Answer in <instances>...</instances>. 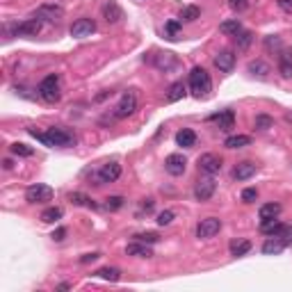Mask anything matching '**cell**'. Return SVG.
<instances>
[{"instance_id":"cell-8","label":"cell","mask_w":292,"mask_h":292,"mask_svg":"<svg viewBox=\"0 0 292 292\" xmlns=\"http://www.w3.org/2000/svg\"><path fill=\"white\" fill-rule=\"evenodd\" d=\"M196 164H199V171L208 173V176H215V173L222 171V157L217 155V153H203L196 160Z\"/></svg>"},{"instance_id":"cell-36","label":"cell","mask_w":292,"mask_h":292,"mask_svg":"<svg viewBox=\"0 0 292 292\" xmlns=\"http://www.w3.org/2000/svg\"><path fill=\"white\" fill-rule=\"evenodd\" d=\"M135 240L137 242H144V244H155V242H160V235L153 231H146V233H137Z\"/></svg>"},{"instance_id":"cell-28","label":"cell","mask_w":292,"mask_h":292,"mask_svg":"<svg viewBox=\"0 0 292 292\" xmlns=\"http://www.w3.org/2000/svg\"><path fill=\"white\" fill-rule=\"evenodd\" d=\"M94 276L103 279V281H110V283H117L121 279V272L117 267H101V270L94 272Z\"/></svg>"},{"instance_id":"cell-30","label":"cell","mask_w":292,"mask_h":292,"mask_svg":"<svg viewBox=\"0 0 292 292\" xmlns=\"http://www.w3.org/2000/svg\"><path fill=\"white\" fill-rule=\"evenodd\" d=\"M62 215H64V210H62V208H57V206L46 208V210L41 212V222L43 224H55V222H60V219H62Z\"/></svg>"},{"instance_id":"cell-41","label":"cell","mask_w":292,"mask_h":292,"mask_svg":"<svg viewBox=\"0 0 292 292\" xmlns=\"http://www.w3.org/2000/svg\"><path fill=\"white\" fill-rule=\"evenodd\" d=\"M228 5H231L235 11H244L247 9V0H228Z\"/></svg>"},{"instance_id":"cell-43","label":"cell","mask_w":292,"mask_h":292,"mask_svg":"<svg viewBox=\"0 0 292 292\" xmlns=\"http://www.w3.org/2000/svg\"><path fill=\"white\" fill-rule=\"evenodd\" d=\"M265 48H281V39H279V37H274V39H267V41H265Z\"/></svg>"},{"instance_id":"cell-7","label":"cell","mask_w":292,"mask_h":292,"mask_svg":"<svg viewBox=\"0 0 292 292\" xmlns=\"http://www.w3.org/2000/svg\"><path fill=\"white\" fill-rule=\"evenodd\" d=\"M219 231H222V219H219V217H206V219H201L199 226H196V238L206 240V238L217 235Z\"/></svg>"},{"instance_id":"cell-42","label":"cell","mask_w":292,"mask_h":292,"mask_svg":"<svg viewBox=\"0 0 292 292\" xmlns=\"http://www.w3.org/2000/svg\"><path fill=\"white\" fill-rule=\"evenodd\" d=\"M180 25H183V21H169V23H167V32L173 37V34L180 30Z\"/></svg>"},{"instance_id":"cell-4","label":"cell","mask_w":292,"mask_h":292,"mask_svg":"<svg viewBox=\"0 0 292 292\" xmlns=\"http://www.w3.org/2000/svg\"><path fill=\"white\" fill-rule=\"evenodd\" d=\"M9 37H37L41 32V18L32 16L27 18L23 23H14V25H7L5 27Z\"/></svg>"},{"instance_id":"cell-40","label":"cell","mask_w":292,"mask_h":292,"mask_svg":"<svg viewBox=\"0 0 292 292\" xmlns=\"http://www.w3.org/2000/svg\"><path fill=\"white\" fill-rule=\"evenodd\" d=\"M256 199H258V189H256V187H247L242 192V201H244V203H254Z\"/></svg>"},{"instance_id":"cell-45","label":"cell","mask_w":292,"mask_h":292,"mask_svg":"<svg viewBox=\"0 0 292 292\" xmlns=\"http://www.w3.org/2000/svg\"><path fill=\"white\" fill-rule=\"evenodd\" d=\"M279 7L283 11H288V14H292V0H279Z\"/></svg>"},{"instance_id":"cell-13","label":"cell","mask_w":292,"mask_h":292,"mask_svg":"<svg viewBox=\"0 0 292 292\" xmlns=\"http://www.w3.org/2000/svg\"><path fill=\"white\" fill-rule=\"evenodd\" d=\"M217 189V183L212 178H201L199 183L194 185V199L196 201H210L212 194Z\"/></svg>"},{"instance_id":"cell-37","label":"cell","mask_w":292,"mask_h":292,"mask_svg":"<svg viewBox=\"0 0 292 292\" xmlns=\"http://www.w3.org/2000/svg\"><path fill=\"white\" fill-rule=\"evenodd\" d=\"M254 126L258 130H270L272 126H274V119H272V117H267V114H258V117H256V121H254Z\"/></svg>"},{"instance_id":"cell-12","label":"cell","mask_w":292,"mask_h":292,"mask_svg":"<svg viewBox=\"0 0 292 292\" xmlns=\"http://www.w3.org/2000/svg\"><path fill=\"white\" fill-rule=\"evenodd\" d=\"M119 176H121V164L119 162H108V164H103V167L98 169L96 180H98V185L114 183V180H119Z\"/></svg>"},{"instance_id":"cell-27","label":"cell","mask_w":292,"mask_h":292,"mask_svg":"<svg viewBox=\"0 0 292 292\" xmlns=\"http://www.w3.org/2000/svg\"><path fill=\"white\" fill-rule=\"evenodd\" d=\"M185 94H187V87H185V82L183 80H176L171 87H169L167 101H169V103H176V101H180Z\"/></svg>"},{"instance_id":"cell-33","label":"cell","mask_w":292,"mask_h":292,"mask_svg":"<svg viewBox=\"0 0 292 292\" xmlns=\"http://www.w3.org/2000/svg\"><path fill=\"white\" fill-rule=\"evenodd\" d=\"M11 153L18 157H32L34 155V148L32 146L23 144V142H16V144H11Z\"/></svg>"},{"instance_id":"cell-2","label":"cell","mask_w":292,"mask_h":292,"mask_svg":"<svg viewBox=\"0 0 292 292\" xmlns=\"http://www.w3.org/2000/svg\"><path fill=\"white\" fill-rule=\"evenodd\" d=\"M189 92L196 98H206L212 92V80L203 66H194L189 71Z\"/></svg>"},{"instance_id":"cell-29","label":"cell","mask_w":292,"mask_h":292,"mask_svg":"<svg viewBox=\"0 0 292 292\" xmlns=\"http://www.w3.org/2000/svg\"><path fill=\"white\" fill-rule=\"evenodd\" d=\"M249 144H251L249 135H231V137H226V142H224L226 148H244V146H249Z\"/></svg>"},{"instance_id":"cell-26","label":"cell","mask_w":292,"mask_h":292,"mask_svg":"<svg viewBox=\"0 0 292 292\" xmlns=\"http://www.w3.org/2000/svg\"><path fill=\"white\" fill-rule=\"evenodd\" d=\"M219 32H222L224 37H238V34L242 32V23H240L238 18H231V21H224L222 25H219Z\"/></svg>"},{"instance_id":"cell-11","label":"cell","mask_w":292,"mask_h":292,"mask_svg":"<svg viewBox=\"0 0 292 292\" xmlns=\"http://www.w3.org/2000/svg\"><path fill=\"white\" fill-rule=\"evenodd\" d=\"M185 169H187V160H185V155H180V153H171V155H167V160H164V171H167L169 176H183Z\"/></svg>"},{"instance_id":"cell-39","label":"cell","mask_w":292,"mask_h":292,"mask_svg":"<svg viewBox=\"0 0 292 292\" xmlns=\"http://www.w3.org/2000/svg\"><path fill=\"white\" fill-rule=\"evenodd\" d=\"M160 226H169V224L173 222V212L171 210H162L160 215H157V219H155Z\"/></svg>"},{"instance_id":"cell-32","label":"cell","mask_w":292,"mask_h":292,"mask_svg":"<svg viewBox=\"0 0 292 292\" xmlns=\"http://www.w3.org/2000/svg\"><path fill=\"white\" fill-rule=\"evenodd\" d=\"M251 251V242L249 240H240V242H233L231 244V256L240 258V256H247Z\"/></svg>"},{"instance_id":"cell-18","label":"cell","mask_w":292,"mask_h":292,"mask_svg":"<svg viewBox=\"0 0 292 292\" xmlns=\"http://www.w3.org/2000/svg\"><path fill=\"white\" fill-rule=\"evenodd\" d=\"M103 16L108 23H119L121 18H124V9H121L114 0H108V2L103 5Z\"/></svg>"},{"instance_id":"cell-20","label":"cell","mask_w":292,"mask_h":292,"mask_svg":"<svg viewBox=\"0 0 292 292\" xmlns=\"http://www.w3.org/2000/svg\"><path fill=\"white\" fill-rule=\"evenodd\" d=\"M279 71L283 78H292V48H283L279 55Z\"/></svg>"},{"instance_id":"cell-16","label":"cell","mask_w":292,"mask_h":292,"mask_svg":"<svg viewBox=\"0 0 292 292\" xmlns=\"http://www.w3.org/2000/svg\"><path fill=\"white\" fill-rule=\"evenodd\" d=\"M153 64H155L160 71L169 73V71H173L176 66H178V60H176V55L173 53H157L155 57H153Z\"/></svg>"},{"instance_id":"cell-10","label":"cell","mask_w":292,"mask_h":292,"mask_svg":"<svg viewBox=\"0 0 292 292\" xmlns=\"http://www.w3.org/2000/svg\"><path fill=\"white\" fill-rule=\"evenodd\" d=\"M71 37H78V39H85V37H92L94 32H96V23L92 21V18H78V21H73V25L69 27Z\"/></svg>"},{"instance_id":"cell-46","label":"cell","mask_w":292,"mask_h":292,"mask_svg":"<svg viewBox=\"0 0 292 292\" xmlns=\"http://www.w3.org/2000/svg\"><path fill=\"white\" fill-rule=\"evenodd\" d=\"M64 235H66V228H57V231L53 233V240H57V242H60V240H64Z\"/></svg>"},{"instance_id":"cell-25","label":"cell","mask_w":292,"mask_h":292,"mask_svg":"<svg viewBox=\"0 0 292 292\" xmlns=\"http://www.w3.org/2000/svg\"><path fill=\"white\" fill-rule=\"evenodd\" d=\"M281 203H274V201H272V203H265V206L260 208L258 210V217L260 219H263V222H267V219H276V217L281 215Z\"/></svg>"},{"instance_id":"cell-21","label":"cell","mask_w":292,"mask_h":292,"mask_svg":"<svg viewBox=\"0 0 292 292\" xmlns=\"http://www.w3.org/2000/svg\"><path fill=\"white\" fill-rule=\"evenodd\" d=\"M126 254L133 256V258H151L153 251H151V247L144 242H133L126 247Z\"/></svg>"},{"instance_id":"cell-14","label":"cell","mask_w":292,"mask_h":292,"mask_svg":"<svg viewBox=\"0 0 292 292\" xmlns=\"http://www.w3.org/2000/svg\"><path fill=\"white\" fill-rule=\"evenodd\" d=\"M215 66L222 73H231L235 69V55H233V50H219L215 55Z\"/></svg>"},{"instance_id":"cell-48","label":"cell","mask_w":292,"mask_h":292,"mask_svg":"<svg viewBox=\"0 0 292 292\" xmlns=\"http://www.w3.org/2000/svg\"><path fill=\"white\" fill-rule=\"evenodd\" d=\"M57 290H71V283H60V286H57Z\"/></svg>"},{"instance_id":"cell-35","label":"cell","mask_w":292,"mask_h":292,"mask_svg":"<svg viewBox=\"0 0 292 292\" xmlns=\"http://www.w3.org/2000/svg\"><path fill=\"white\" fill-rule=\"evenodd\" d=\"M251 41H254V34L249 32V30H242V32L235 37V43H238V50H247L251 46Z\"/></svg>"},{"instance_id":"cell-9","label":"cell","mask_w":292,"mask_h":292,"mask_svg":"<svg viewBox=\"0 0 292 292\" xmlns=\"http://www.w3.org/2000/svg\"><path fill=\"white\" fill-rule=\"evenodd\" d=\"M32 16L41 18V21H57V18L64 16V7L57 5V2H46V5L37 7V11H34Z\"/></svg>"},{"instance_id":"cell-44","label":"cell","mask_w":292,"mask_h":292,"mask_svg":"<svg viewBox=\"0 0 292 292\" xmlns=\"http://www.w3.org/2000/svg\"><path fill=\"white\" fill-rule=\"evenodd\" d=\"M98 258H101V254H85L80 258V263L82 265H87V263H94V260H98Z\"/></svg>"},{"instance_id":"cell-49","label":"cell","mask_w":292,"mask_h":292,"mask_svg":"<svg viewBox=\"0 0 292 292\" xmlns=\"http://www.w3.org/2000/svg\"><path fill=\"white\" fill-rule=\"evenodd\" d=\"M2 167H5V169H11V167H14V162H11V160H2Z\"/></svg>"},{"instance_id":"cell-34","label":"cell","mask_w":292,"mask_h":292,"mask_svg":"<svg viewBox=\"0 0 292 292\" xmlns=\"http://www.w3.org/2000/svg\"><path fill=\"white\" fill-rule=\"evenodd\" d=\"M199 16H201V9L196 5H187V7H183V11H180V21H187V23L196 21Z\"/></svg>"},{"instance_id":"cell-19","label":"cell","mask_w":292,"mask_h":292,"mask_svg":"<svg viewBox=\"0 0 292 292\" xmlns=\"http://www.w3.org/2000/svg\"><path fill=\"white\" fill-rule=\"evenodd\" d=\"M286 247H288L286 240L279 238V235H274V238H270L265 244H263V254L265 256H276V254H281Z\"/></svg>"},{"instance_id":"cell-6","label":"cell","mask_w":292,"mask_h":292,"mask_svg":"<svg viewBox=\"0 0 292 292\" xmlns=\"http://www.w3.org/2000/svg\"><path fill=\"white\" fill-rule=\"evenodd\" d=\"M135 110H137V96L133 92H126L121 96V101L117 103V108H114V119H126L130 114H135Z\"/></svg>"},{"instance_id":"cell-31","label":"cell","mask_w":292,"mask_h":292,"mask_svg":"<svg viewBox=\"0 0 292 292\" xmlns=\"http://www.w3.org/2000/svg\"><path fill=\"white\" fill-rule=\"evenodd\" d=\"M247 71H249L251 76L265 78L267 73H270V64H265V62H263V60H256V62H249V66H247Z\"/></svg>"},{"instance_id":"cell-3","label":"cell","mask_w":292,"mask_h":292,"mask_svg":"<svg viewBox=\"0 0 292 292\" xmlns=\"http://www.w3.org/2000/svg\"><path fill=\"white\" fill-rule=\"evenodd\" d=\"M37 94H39V98H41V101H46V103H60V98H62L60 78L55 76V73L46 76L41 82H39Z\"/></svg>"},{"instance_id":"cell-1","label":"cell","mask_w":292,"mask_h":292,"mask_svg":"<svg viewBox=\"0 0 292 292\" xmlns=\"http://www.w3.org/2000/svg\"><path fill=\"white\" fill-rule=\"evenodd\" d=\"M34 140H39L43 146H57V148H69V146H76V135L69 133L64 128H48L46 133H39V130L30 128L27 130Z\"/></svg>"},{"instance_id":"cell-22","label":"cell","mask_w":292,"mask_h":292,"mask_svg":"<svg viewBox=\"0 0 292 292\" xmlns=\"http://www.w3.org/2000/svg\"><path fill=\"white\" fill-rule=\"evenodd\" d=\"M260 231L265 233V235H270V238H274V235L281 238L283 231H286V224H281L279 219H267V222L260 224Z\"/></svg>"},{"instance_id":"cell-15","label":"cell","mask_w":292,"mask_h":292,"mask_svg":"<svg viewBox=\"0 0 292 292\" xmlns=\"http://www.w3.org/2000/svg\"><path fill=\"white\" fill-rule=\"evenodd\" d=\"M256 171H258V164L251 162V160H244V162L235 164V169H233V178L235 180H249Z\"/></svg>"},{"instance_id":"cell-38","label":"cell","mask_w":292,"mask_h":292,"mask_svg":"<svg viewBox=\"0 0 292 292\" xmlns=\"http://www.w3.org/2000/svg\"><path fill=\"white\" fill-rule=\"evenodd\" d=\"M124 196H108V199H105V208H108V210H119L121 206H124Z\"/></svg>"},{"instance_id":"cell-5","label":"cell","mask_w":292,"mask_h":292,"mask_svg":"<svg viewBox=\"0 0 292 292\" xmlns=\"http://www.w3.org/2000/svg\"><path fill=\"white\" fill-rule=\"evenodd\" d=\"M25 201L27 203H48V201H53V187L41 183L30 185L25 189Z\"/></svg>"},{"instance_id":"cell-47","label":"cell","mask_w":292,"mask_h":292,"mask_svg":"<svg viewBox=\"0 0 292 292\" xmlns=\"http://www.w3.org/2000/svg\"><path fill=\"white\" fill-rule=\"evenodd\" d=\"M153 206H155V201H153V199H146L144 203H142V210L148 212V210H153Z\"/></svg>"},{"instance_id":"cell-24","label":"cell","mask_w":292,"mask_h":292,"mask_svg":"<svg viewBox=\"0 0 292 292\" xmlns=\"http://www.w3.org/2000/svg\"><path fill=\"white\" fill-rule=\"evenodd\" d=\"M69 201L73 203V206H82V208H92V210H96L98 203L92 199V196L82 194V192H71L69 194Z\"/></svg>"},{"instance_id":"cell-23","label":"cell","mask_w":292,"mask_h":292,"mask_svg":"<svg viewBox=\"0 0 292 292\" xmlns=\"http://www.w3.org/2000/svg\"><path fill=\"white\" fill-rule=\"evenodd\" d=\"M176 144L183 146V148H192V146L196 144V133L189 128H183L176 133Z\"/></svg>"},{"instance_id":"cell-17","label":"cell","mask_w":292,"mask_h":292,"mask_svg":"<svg viewBox=\"0 0 292 292\" xmlns=\"http://www.w3.org/2000/svg\"><path fill=\"white\" fill-rule=\"evenodd\" d=\"M210 121H215L219 130H233V126H235V114H233V110H224V112L210 117Z\"/></svg>"}]
</instances>
